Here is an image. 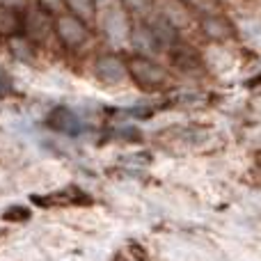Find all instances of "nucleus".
I'll list each match as a JSON object with an SVG mask.
<instances>
[{
	"mask_svg": "<svg viewBox=\"0 0 261 261\" xmlns=\"http://www.w3.org/2000/svg\"><path fill=\"white\" fill-rule=\"evenodd\" d=\"M53 30L67 48H81L90 41V25L85 21H81L78 16H73L71 12L55 16Z\"/></svg>",
	"mask_w": 261,
	"mask_h": 261,
	"instance_id": "nucleus-1",
	"label": "nucleus"
},
{
	"mask_svg": "<svg viewBox=\"0 0 261 261\" xmlns=\"http://www.w3.org/2000/svg\"><path fill=\"white\" fill-rule=\"evenodd\" d=\"M126 67H128V76L133 78L140 87L153 90V87L165 85V81H167V71L161 64L153 62V60H149L147 55H135V58H130L126 62Z\"/></svg>",
	"mask_w": 261,
	"mask_h": 261,
	"instance_id": "nucleus-2",
	"label": "nucleus"
},
{
	"mask_svg": "<svg viewBox=\"0 0 261 261\" xmlns=\"http://www.w3.org/2000/svg\"><path fill=\"white\" fill-rule=\"evenodd\" d=\"M94 71H96V78L101 83H106V85H119L128 76V67L117 55H103V58H99L94 64Z\"/></svg>",
	"mask_w": 261,
	"mask_h": 261,
	"instance_id": "nucleus-3",
	"label": "nucleus"
},
{
	"mask_svg": "<svg viewBox=\"0 0 261 261\" xmlns=\"http://www.w3.org/2000/svg\"><path fill=\"white\" fill-rule=\"evenodd\" d=\"M25 25V12L12 7V5H0V37L21 35Z\"/></svg>",
	"mask_w": 261,
	"mask_h": 261,
	"instance_id": "nucleus-4",
	"label": "nucleus"
},
{
	"mask_svg": "<svg viewBox=\"0 0 261 261\" xmlns=\"http://www.w3.org/2000/svg\"><path fill=\"white\" fill-rule=\"evenodd\" d=\"M48 14L41 12V9H32V12H25V25H23V35H28L32 41L46 39L48 35Z\"/></svg>",
	"mask_w": 261,
	"mask_h": 261,
	"instance_id": "nucleus-5",
	"label": "nucleus"
},
{
	"mask_svg": "<svg viewBox=\"0 0 261 261\" xmlns=\"http://www.w3.org/2000/svg\"><path fill=\"white\" fill-rule=\"evenodd\" d=\"M202 30L208 39H216V41H222L227 37H231V25L227 18H222L220 14H204L202 16Z\"/></svg>",
	"mask_w": 261,
	"mask_h": 261,
	"instance_id": "nucleus-6",
	"label": "nucleus"
},
{
	"mask_svg": "<svg viewBox=\"0 0 261 261\" xmlns=\"http://www.w3.org/2000/svg\"><path fill=\"white\" fill-rule=\"evenodd\" d=\"M48 122H50V126L53 128L62 130V133H69V135H73V133L81 130V122H78V117L67 108H55L53 113H50Z\"/></svg>",
	"mask_w": 261,
	"mask_h": 261,
	"instance_id": "nucleus-7",
	"label": "nucleus"
},
{
	"mask_svg": "<svg viewBox=\"0 0 261 261\" xmlns=\"http://www.w3.org/2000/svg\"><path fill=\"white\" fill-rule=\"evenodd\" d=\"M64 5H67V9L73 14V16L85 21L87 25L96 21V12H99L96 0H64Z\"/></svg>",
	"mask_w": 261,
	"mask_h": 261,
	"instance_id": "nucleus-8",
	"label": "nucleus"
},
{
	"mask_svg": "<svg viewBox=\"0 0 261 261\" xmlns=\"http://www.w3.org/2000/svg\"><path fill=\"white\" fill-rule=\"evenodd\" d=\"M130 39H133V44L138 46L140 50H161V41H158V37L153 35L151 25H138L133 28V32H130Z\"/></svg>",
	"mask_w": 261,
	"mask_h": 261,
	"instance_id": "nucleus-9",
	"label": "nucleus"
},
{
	"mask_svg": "<svg viewBox=\"0 0 261 261\" xmlns=\"http://www.w3.org/2000/svg\"><path fill=\"white\" fill-rule=\"evenodd\" d=\"M9 48H12L14 58H18L21 62H32L35 60V48H32V39L28 35H14L9 37Z\"/></svg>",
	"mask_w": 261,
	"mask_h": 261,
	"instance_id": "nucleus-10",
	"label": "nucleus"
},
{
	"mask_svg": "<svg viewBox=\"0 0 261 261\" xmlns=\"http://www.w3.org/2000/svg\"><path fill=\"white\" fill-rule=\"evenodd\" d=\"M103 28L113 39L126 35V16H124L122 9H117V7L108 9V14H106V18H103Z\"/></svg>",
	"mask_w": 261,
	"mask_h": 261,
	"instance_id": "nucleus-11",
	"label": "nucleus"
},
{
	"mask_svg": "<svg viewBox=\"0 0 261 261\" xmlns=\"http://www.w3.org/2000/svg\"><path fill=\"white\" fill-rule=\"evenodd\" d=\"M186 7L195 9L204 16V14H216L218 12V0H181Z\"/></svg>",
	"mask_w": 261,
	"mask_h": 261,
	"instance_id": "nucleus-12",
	"label": "nucleus"
},
{
	"mask_svg": "<svg viewBox=\"0 0 261 261\" xmlns=\"http://www.w3.org/2000/svg\"><path fill=\"white\" fill-rule=\"evenodd\" d=\"M37 3H39L41 12H46L48 16H60V14H64V9H67L64 0H37Z\"/></svg>",
	"mask_w": 261,
	"mask_h": 261,
	"instance_id": "nucleus-13",
	"label": "nucleus"
},
{
	"mask_svg": "<svg viewBox=\"0 0 261 261\" xmlns=\"http://www.w3.org/2000/svg\"><path fill=\"white\" fill-rule=\"evenodd\" d=\"M3 218L7 222H23V220H28V211L23 206H12L3 213Z\"/></svg>",
	"mask_w": 261,
	"mask_h": 261,
	"instance_id": "nucleus-14",
	"label": "nucleus"
},
{
	"mask_svg": "<svg viewBox=\"0 0 261 261\" xmlns=\"http://www.w3.org/2000/svg\"><path fill=\"white\" fill-rule=\"evenodd\" d=\"M122 5H126L128 9H135V12H144V9H149L151 0H122Z\"/></svg>",
	"mask_w": 261,
	"mask_h": 261,
	"instance_id": "nucleus-15",
	"label": "nucleus"
},
{
	"mask_svg": "<svg viewBox=\"0 0 261 261\" xmlns=\"http://www.w3.org/2000/svg\"><path fill=\"white\" fill-rule=\"evenodd\" d=\"M7 90H9V83H7V78H5V73L0 71V96H3Z\"/></svg>",
	"mask_w": 261,
	"mask_h": 261,
	"instance_id": "nucleus-16",
	"label": "nucleus"
}]
</instances>
